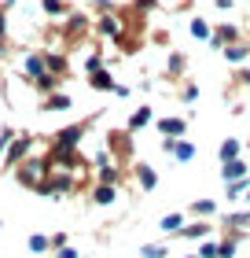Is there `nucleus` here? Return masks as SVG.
I'll return each instance as SVG.
<instances>
[{
	"mask_svg": "<svg viewBox=\"0 0 250 258\" xmlns=\"http://www.w3.org/2000/svg\"><path fill=\"white\" fill-rule=\"evenodd\" d=\"M48 173H52L48 159H26L22 166H15V181L22 184V188H33V192H41V184L48 181Z\"/></svg>",
	"mask_w": 250,
	"mask_h": 258,
	"instance_id": "1",
	"label": "nucleus"
},
{
	"mask_svg": "<svg viewBox=\"0 0 250 258\" xmlns=\"http://www.w3.org/2000/svg\"><path fill=\"white\" fill-rule=\"evenodd\" d=\"M30 151H33V137H26V133L15 137V140H11V148L4 151V166H22Z\"/></svg>",
	"mask_w": 250,
	"mask_h": 258,
	"instance_id": "2",
	"label": "nucleus"
},
{
	"mask_svg": "<svg viewBox=\"0 0 250 258\" xmlns=\"http://www.w3.org/2000/svg\"><path fill=\"white\" fill-rule=\"evenodd\" d=\"M81 137H85V125H66V129H59V133H55L52 148L55 151H77Z\"/></svg>",
	"mask_w": 250,
	"mask_h": 258,
	"instance_id": "3",
	"label": "nucleus"
},
{
	"mask_svg": "<svg viewBox=\"0 0 250 258\" xmlns=\"http://www.w3.org/2000/svg\"><path fill=\"white\" fill-rule=\"evenodd\" d=\"M22 70H26V78H30V81H41L44 74H48V63H44V55H41V52H30L26 59H22Z\"/></svg>",
	"mask_w": 250,
	"mask_h": 258,
	"instance_id": "4",
	"label": "nucleus"
},
{
	"mask_svg": "<svg viewBox=\"0 0 250 258\" xmlns=\"http://www.w3.org/2000/svg\"><path fill=\"white\" fill-rule=\"evenodd\" d=\"M243 173H246V166L239 159H232V162H224V166H221V177L224 181H243Z\"/></svg>",
	"mask_w": 250,
	"mask_h": 258,
	"instance_id": "5",
	"label": "nucleus"
},
{
	"mask_svg": "<svg viewBox=\"0 0 250 258\" xmlns=\"http://www.w3.org/2000/svg\"><path fill=\"white\" fill-rule=\"evenodd\" d=\"M158 129H162V133L173 140V137H181L188 125H184V118H162V122H158Z\"/></svg>",
	"mask_w": 250,
	"mask_h": 258,
	"instance_id": "6",
	"label": "nucleus"
},
{
	"mask_svg": "<svg viewBox=\"0 0 250 258\" xmlns=\"http://www.w3.org/2000/svg\"><path fill=\"white\" fill-rule=\"evenodd\" d=\"M66 107H70L66 92H52V96H44V111H66Z\"/></svg>",
	"mask_w": 250,
	"mask_h": 258,
	"instance_id": "7",
	"label": "nucleus"
},
{
	"mask_svg": "<svg viewBox=\"0 0 250 258\" xmlns=\"http://www.w3.org/2000/svg\"><path fill=\"white\" fill-rule=\"evenodd\" d=\"M92 199H96L100 207H107V203H114V199H118V188H114V184H100V188L92 192Z\"/></svg>",
	"mask_w": 250,
	"mask_h": 258,
	"instance_id": "8",
	"label": "nucleus"
},
{
	"mask_svg": "<svg viewBox=\"0 0 250 258\" xmlns=\"http://www.w3.org/2000/svg\"><path fill=\"white\" fill-rule=\"evenodd\" d=\"M235 37H239V33H235V26H221V30L210 37V44H213V48H221V44H228V41H235Z\"/></svg>",
	"mask_w": 250,
	"mask_h": 258,
	"instance_id": "9",
	"label": "nucleus"
},
{
	"mask_svg": "<svg viewBox=\"0 0 250 258\" xmlns=\"http://www.w3.org/2000/svg\"><path fill=\"white\" fill-rule=\"evenodd\" d=\"M136 177H140V184H144V192H151L154 184H158V177H154V170L147 166V162H140V170H136Z\"/></svg>",
	"mask_w": 250,
	"mask_h": 258,
	"instance_id": "10",
	"label": "nucleus"
},
{
	"mask_svg": "<svg viewBox=\"0 0 250 258\" xmlns=\"http://www.w3.org/2000/svg\"><path fill=\"white\" fill-rule=\"evenodd\" d=\"M100 33H107V37H122V22H118L114 15L100 19Z\"/></svg>",
	"mask_w": 250,
	"mask_h": 258,
	"instance_id": "11",
	"label": "nucleus"
},
{
	"mask_svg": "<svg viewBox=\"0 0 250 258\" xmlns=\"http://www.w3.org/2000/svg\"><path fill=\"white\" fill-rule=\"evenodd\" d=\"M89 30V19L85 15H70V22H66V33L70 37H77V33H85Z\"/></svg>",
	"mask_w": 250,
	"mask_h": 258,
	"instance_id": "12",
	"label": "nucleus"
},
{
	"mask_svg": "<svg viewBox=\"0 0 250 258\" xmlns=\"http://www.w3.org/2000/svg\"><path fill=\"white\" fill-rule=\"evenodd\" d=\"M30 251H33V254L52 251V240H48V236H41V232H33V236H30Z\"/></svg>",
	"mask_w": 250,
	"mask_h": 258,
	"instance_id": "13",
	"label": "nucleus"
},
{
	"mask_svg": "<svg viewBox=\"0 0 250 258\" xmlns=\"http://www.w3.org/2000/svg\"><path fill=\"white\" fill-rule=\"evenodd\" d=\"M246 55H250L246 44H232V48H224V59H228V63H243Z\"/></svg>",
	"mask_w": 250,
	"mask_h": 258,
	"instance_id": "14",
	"label": "nucleus"
},
{
	"mask_svg": "<svg viewBox=\"0 0 250 258\" xmlns=\"http://www.w3.org/2000/svg\"><path fill=\"white\" fill-rule=\"evenodd\" d=\"M181 225H184V218H181V214H165V218L158 221V229H162V232H181Z\"/></svg>",
	"mask_w": 250,
	"mask_h": 258,
	"instance_id": "15",
	"label": "nucleus"
},
{
	"mask_svg": "<svg viewBox=\"0 0 250 258\" xmlns=\"http://www.w3.org/2000/svg\"><path fill=\"white\" fill-rule=\"evenodd\" d=\"M232 159H239V140H224L221 144V162H232Z\"/></svg>",
	"mask_w": 250,
	"mask_h": 258,
	"instance_id": "16",
	"label": "nucleus"
},
{
	"mask_svg": "<svg viewBox=\"0 0 250 258\" xmlns=\"http://www.w3.org/2000/svg\"><path fill=\"white\" fill-rule=\"evenodd\" d=\"M89 81H92V89H114V78L107 74V70H96Z\"/></svg>",
	"mask_w": 250,
	"mask_h": 258,
	"instance_id": "17",
	"label": "nucleus"
},
{
	"mask_svg": "<svg viewBox=\"0 0 250 258\" xmlns=\"http://www.w3.org/2000/svg\"><path fill=\"white\" fill-rule=\"evenodd\" d=\"M170 151H173V155H177V159H181V162H188V159H192V155H195V148H192V144H188V140H181V144H177V140H173V148H170Z\"/></svg>",
	"mask_w": 250,
	"mask_h": 258,
	"instance_id": "18",
	"label": "nucleus"
},
{
	"mask_svg": "<svg viewBox=\"0 0 250 258\" xmlns=\"http://www.w3.org/2000/svg\"><path fill=\"white\" fill-rule=\"evenodd\" d=\"M151 122V107H140L133 118H129V129H140V125H147Z\"/></svg>",
	"mask_w": 250,
	"mask_h": 258,
	"instance_id": "19",
	"label": "nucleus"
},
{
	"mask_svg": "<svg viewBox=\"0 0 250 258\" xmlns=\"http://www.w3.org/2000/svg\"><path fill=\"white\" fill-rule=\"evenodd\" d=\"M140 254H144V258H165L170 247H162V243H147V247H140Z\"/></svg>",
	"mask_w": 250,
	"mask_h": 258,
	"instance_id": "20",
	"label": "nucleus"
},
{
	"mask_svg": "<svg viewBox=\"0 0 250 258\" xmlns=\"http://www.w3.org/2000/svg\"><path fill=\"white\" fill-rule=\"evenodd\" d=\"M41 8L48 11V15H66V4H63V0H41Z\"/></svg>",
	"mask_w": 250,
	"mask_h": 258,
	"instance_id": "21",
	"label": "nucleus"
},
{
	"mask_svg": "<svg viewBox=\"0 0 250 258\" xmlns=\"http://www.w3.org/2000/svg\"><path fill=\"white\" fill-rule=\"evenodd\" d=\"M210 232V225H192V229H181V236L184 240H199V236H206Z\"/></svg>",
	"mask_w": 250,
	"mask_h": 258,
	"instance_id": "22",
	"label": "nucleus"
},
{
	"mask_svg": "<svg viewBox=\"0 0 250 258\" xmlns=\"http://www.w3.org/2000/svg\"><path fill=\"white\" fill-rule=\"evenodd\" d=\"M192 33H195V37H202V41H206V37H213V33H210V26H206L202 19H192Z\"/></svg>",
	"mask_w": 250,
	"mask_h": 258,
	"instance_id": "23",
	"label": "nucleus"
},
{
	"mask_svg": "<svg viewBox=\"0 0 250 258\" xmlns=\"http://www.w3.org/2000/svg\"><path fill=\"white\" fill-rule=\"evenodd\" d=\"M19 133H11V129H0V159H4V151L11 148V140H15Z\"/></svg>",
	"mask_w": 250,
	"mask_h": 258,
	"instance_id": "24",
	"label": "nucleus"
},
{
	"mask_svg": "<svg viewBox=\"0 0 250 258\" xmlns=\"http://www.w3.org/2000/svg\"><path fill=\"white\" fill-rule=\"evenodd\" d=\"M85 70H89V74H96V70H103V55H89V59H85Z\"/></svg>",
	"mask_w": 250,
	"mask_h": 258,
	"instance_id": "25",
	"label": "nucleus"
},
{
	"mask_svg": "<svg viewBox=\"0 0 250 258\" xmlns=\"http://www.w3.org/2000/svg\"><path fill=\"white\" fill-rule=\"evenodd\" d=\"M232 254H235V240H228V243L217 247V258H232Z\"/></svg>",
	"mask_w": 250,
	"mask_h": 258,
	"instance_id": "26",
	"label": "nucleus"
},
{
	"mask_svg": "<svg viewBox=\"0 0 250 258\" xmlns=\"http://www.w3.org/2000/svg\"><path fill=\"white\" fill-rule=\"evenodd\" d=\"M243 188H246V181H228V199H235Z\"/></svg>",
	"mask_w": 250,
	"mask_h": 258,
	"instance_id": "27",
	"label": "nucleus"
},
{
	"mask_svg": "<svg viewBox=\"0 0 250 258\" xmlns=\"http://www.w3.org/2000/svg\"><path fill=\"white\" fill-rule=\"evenodd\" d=\"M192 210H195V214H213V203H210V199H202V203H195Z\"/></svg>",
	"mask_w": 250,
	"mask_h": 258,
	"instance_id": "28",
	"label": "nucleus"
},
{
	"mask_svg": "<svg viewBox=\"0 0 250 258\" xmlns=\"http://www.w3.org/2000/svg\"><path fill=\"white\" fill-rule=\"evenodd\" d=\"M48 240H52V247H55V251H63V247H66V236H63V232H55V236H48Z\"/></svg>",
	"mask_w": 250,
	"mask_h": 258,
	"instance_id": "29",
	"label": "nucleus"
},
{
	"mask_svg": "<svg viewBox=\"0 0 250 258\" xmlns=\"http://www.w3.org/2000/svg\"><path fill=\"white\" fill-rule=\"evenodd\" d=\"M170 70H173V74H177V70H184V55H173V59H170Z\"/></svg>",
	"mask_w": 250,
	"mask_h": 258,
	"instance_id": "30",
	"label": "nucleus"
},
{
	"mask_svg": "<svg viewBox=\"0 0 250 258\" xmlns=\"http://www.w3.org/2000/svg\"><path fill=\"white\" fill-rule=\"evenodd\" d=\"M55 258H77V251H74V247H63V251H59Z\"/></svg>",
	"mask_w": 250,
	"mask_h": 258,
	"instance_id": "31",
	"label": "nucleus"
},
{
	"mask_svg": "<svg viewBox=\"0 0 250 258\" xmlns=\"http://www.w3.org/2000/svg\"><path fill=\"white\" fill-rule=\"evenodd\" d=\"M213 4H217V8L224 11V8H232V0H213Z\"/></svg>",
	"mask_w": 250,
	"mask_h": 258,
	"instance_id": "32",
	"label": "nucleus"
},
{
	"mask_svg": "<svg viewBox=\"0 0 250 258\" xmlns=\"http://www.w3.org/2000/svg\"><path fill=\"white\" fill-rule=\"evenodd\" d=\"M154 4V0H136V8H151Z\"/></svg>",
	"mask_w": 250,
	"mask_h": 258,
	"instance_id": "33",
	"label": "nucleus"
},
{
	"mask_svg": "<svg viewBox=\"0 0 250 258\" xmlns=\"http://www.w3.org/2000/svg\"><path fill=\"white\" fill-rule=\"evenodd\" d=\"M239 78H243V81H246V85H250V70H243V74H239Z\"/></svg>",
	"mask_w": 250,
	"mask_h": 258,
	"instance_id": "34",
	"label": "nucleus"
},
{
	"mask_svg": "<svg viewBox=\"0 0 250 258\" xmlns=\"http://www.w3.org/2000/svg\"><path fill=\"white\" fill-rule=\"evenodd\" d=\"M0 44H4V37H0Z\"/></svg>",
	"mask_w": 250,
	"mask_h": 258,
	"instance_id": "35",
	"label": "nucleus"
},
{
	"mask_svg": "<svg viewBox=\"0 0 250 258\" xmlns=\"http://www.w3.org/2000/svg\"><path fill=\"white\" fill-rule=\"evenodd\" d=\"M246 199H250V192H246Z\"/></svg>",
	"mask_w": 250,
	"mask_h": 258,
	"instance_id": "36",
	"label": "nucleus"
}]
</instances>
